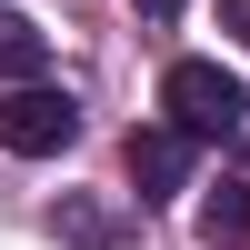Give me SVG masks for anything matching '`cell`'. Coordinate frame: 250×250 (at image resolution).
<instances>
[{
  "label": "cell",
  "instance_id": "277c9868",
  "mask_svg": "<svg viewBox=\"0 0 250 250\" xmlns=\"http://www.w3.org/2000/svg\"><path fill=\"white\" fill-rule=\"evenodd\" d=\"M40 60H50V50H40V30H30L20 10H0V80H40Z\"/></svg>",
  "mask_w": 250,
  "mask_h": 250
},
{
  "label": "cell",
  "instance_id": "6da1fadb",
  "mask_svg": "<svg viewBox=\"0 0 250 250\" xmlns=\"http://www.w3.org/2000/svg\"><path fill=\"white\" fill-rule=\"evenodd\" d=\"M160 110H170L190 140H230V130H240V110H250V90H240V70H220V60H170Z\"/></svg>",
  "mask_w": 250,
  "mask_h": 250
},
{
  "label": "cell",
  "instance_id": "3957f363",
  "mask_svg": "<svg viewBox=\"0 0 250 250\" xmlns=\"http://www.w3.org/2000/svg\"><path fill=\"white\" fill-rule=\"evenodd\" d=\"M130 180H140V200H170L180 180H190V130H180V120L130 130Z\"/></svg>",
  "mask_w": 250,
  "mask_h": 250
},
{
  "label": "cell",
  "instance_id": "7a4b0ae2",
  "mask_svg": "<svg viewBox=\"0 0 250 250\" xmlns=\"http://www.w3.org/2000/svg\"><path fill=\"white\" fill-rule=\"evenodd\" d=\"M70 140H80V110L60 90H10V100H0V150L50 160V150H70Z\"/></svg>",
  "mask_w": 250,
  "mask_h": 250
},
{
  "label": "cell",
  "instance_id": "52a82bcc",
  "mask_svg": "<svg viewBox=\"0 0 250 250\" xmlns=\"http://www.w3.org/2000/svg\"><path fill=\"white\" fill-rule=\"evenodd\" d=\"M140 10H150V20H170V10H180V0H140Z\"/></svg>",
  "mask_w": 250,
  "mask_h": 250
},
{
  "label": "cell",
  "instance_id": "8992f818",
  "mask_svg": "<svg viewBox=\"0 0 250 250\" xmlns=\"http://www.w3.org/2000/svg\"><path fill=\"white\" fill-rule=\"evenodd\" d=\"M220 20H230V30H240V40H250V0H220Z\"/></svg>",
  "mask_w": 250,
  "mask_h": 250
},
{
  "label": "cell",
  "instance_id": "5b68a950",
  "mask_svg": "<svg viewBox=\"0 0 250 250\" xmlns=\"http://www.w3.org/2000/svg\"><path fill=\"white\" fill-rule=\"evenodd\" d=\"M210 220H220V230H240V220H250V170H240V180H230V190H220V200H210Z\"/></svg>",
  "mask_w": 250,
  "mask_h": 250
}]
</instances>
